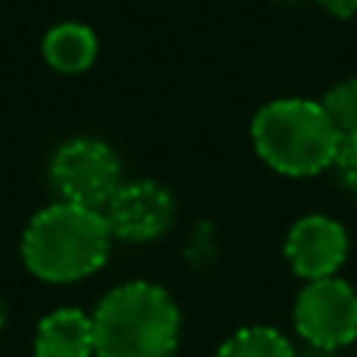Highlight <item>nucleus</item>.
Wrapping results in <instances>:
<instances>
[{"label": "nucleus", "mask_w": 357, "mask_h": 357, "mask_svg": "<svg viewBox=\"0 0 357 357\" xmlns=\"http://www.w3.org/2000/svg\"><path fill=\"white\" fill-rule=\"evenodd\" d=\"M113 248L110 222L100 210L56 201L38 210L22 232V264L35 279L69 285L94 276Z\"/></svg>", "instance_id": "1"}, {"label": "nucleus", "mask_w": 357, "mask_h": 357, "mask_svg": "<svg viewBox=\"0 0 357 357\" xmlns=\"http://www.w3.org/2000/svg\"><path fill=\"white\" fill-rule=\"evenodd\" d=\"M94 357H176L182 314L163 285L135 279L110 289L91 314Z\"/></svg>", "instance_id": "2"}, {"label": "nucleus", "mask_w": 357, "mask_h": 357, "mask_svg": "<svg viewBox=\"0 0 357 357\" xmlns=\"http://www.w3.org/2000/svg\"><path fill=\"white\" fill-rule=\"evenodd\" d=\"M251 142L260 160L279 176L307 178L333 169L342 132L326 116L320 100L279 98L257 110Z\"/></svg>", "instance_id": "3"}, {"label": "nucleus", "mask_w": 357, "mask_h": 357, "mask_svg": "<svg viewBox=\"0 0 357 357\" xmlns=\"http://www.w3.org/2000/svg\"><path fill=\"white\" fill-rule=\"evenodd\" d=\"M50 182L60 201L104 213L123 188V163L116 151L98 138H73L50 160Z\"/></svg>", "instance_id": "4"}, {"label": "nucleus", "mask_w": 357, "mask_h": 357, "mask_svg": "<svg viewBox=\"0 0 357 357\" xmlns=\"http://www.w3.org/2000/svg\"><path fill=\"white\" fill-rule=\"evenodd\" d=\"M295 333L314 351L335 354L357 342V291L351 282L333 276L307 282L291 310Z\"/></svg>", "instance_id": "5"}, {"label": "nucleus", "mask_w": 357, "mask_h": 357, "mask_svg": "<svg viewBox=\"0 0 357 357\" xmlns=\"http://www.w3.org/2000/svg\"><path fill=\"white\" fill-rule=\"evenodd\" d=\"M285 260L307 282L333 279L348 260V232L326 213L301 216L285 235Z\"/></svg>", "instance_id": "6"}, {"label": "nucleus", "mask_w": 357, "mask_h": 357, "mask_svg": "<svg viewBox=\"0 0 357 357\" xmlns=\"http://www.w3.org/2000/svg\"><path fill=\"white\" fill-rule=\"evenodd\" d=\"M113 238L123 241H154L173 226L176 201L160 182H129L116 191L104 210Z\"/></svg>", "instance_id": "7"}, {"label": "nucleus", "mask_w": 357, "mask_h": 357, "mask_svg": "<svg viewBox=\"0 0 357 357\" xmlns=\"http://www.w3.org/2000/svg\"><path fill=\"white\" fill-rule=\"evenodd\" d=\"M35 357H94L91 314L79 307H56L35 329Z\"/></svg>", "instance_id": "8"}, {"label": "nucleus", "mask_w": 357, "mask_h": 357, "mask_svg": "<svg viewBox=\"0 0 357 357\" xmlns=\"http://www.w3.org/2000/svg\"><path fill=\"white\" fill-rule=\"evenodd\" d=\"M41 54L47 66L63 75L88 73L98 60V35L85 22H56L44 35Z\"/></svg>", "instance_id": "9"}, {"label": "nucleus", "mask_w": 357, "mask_h": 357, "mask_svg": "<svg viewBox=\"0 0 357 357\" xmlns=\"http://www.w3.org/2000/svg\"><path fill=\"white\" fill-rule=\"evenodd\" d=\"M213 357H298V351L276 326H245L229 335Z\"/></svg>", "instance_id": "10"}, {"label": "nucleus", "mask_w": 357, "mask_h": 357, "mask_svg": "<svg viewBox=\"0 0 357 357\" xmlns=\"http://www.w3.org/2000/svg\"><path fill=\"white\" fill-rule=\"evenodd\" d=\"M323 110L345 135H357V79H342L323 94Z\"/></svg>", "instance_id": "11"}, {"label": "nucleus", "mask_w": 357, "mask_h": 357, "mask_svg": "<svg viewBox=\"0 0 357 357\" xmlns=\"http://www.w3.org/2000/svg\"><path fill=\"white\" fill-rule=\"evenodd\" d=\"M333 173L339 178L342 188H345L351 197H357V135L342 138V148H339V154H335Z\"/></svg>", "instance_id": "12"}, {"label": "nucleus", "mask_w": 357, "mask_h": 357, "mask_svg": "<svg viewBox=\"0 0 357 357\" xmlns=\"http://www.w3.org/2000/svg\"><path fill=\"white\" fill-rule=\"evenodd\" d=\"M317 3H320L326 13L339 16V19H351V16H357V0H317Z\"/></svg>", "instance_id": "13"}, {"label": "nucleus", "mask_w": 357, "mask_h": 357, "mask_svg": "<svg viewBox=\"0 0 357 357\" xmlns=\"http://www.w3.org/2000/svg\"><path fill=\"white\" fill-rule=\"evenodd\" d=\"M0 329H3V304H0Z\"/></svg>", "instance_id": "14"}]
</instances>
